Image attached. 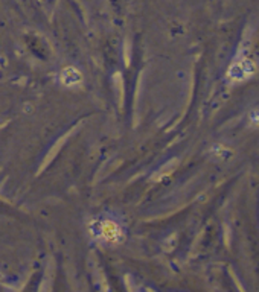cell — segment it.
<instances>
[{"label":"cell","instance_id":"6da1fadb","mask_svg":"<svg viewBox=\"0 0 259 292\" xmlns=\"http://www.w3.org/2000/svg\"><path fill=\"white\" fill-rule=\"evenodd\" d=\"M92 235L107 244H118L122 241V228L112 219H101L92 225Z\"/></svg>","mask_w":259,"mask_h":292},{"label":"cell","instance_id":"7a4b0ae2","mask_svg":"<svg viewBox=\"0 0 259 292\" xmlns=\"http://www.w3.org/2000/svg\"><path fill=\"white\" fill-rule=\"evenodd\" d=\"M253 67L248 63V60H242L239 61V66L236 63H233L232 69H230V76H233L235 79H244L251 73Z\"/></svg>","mask_w":259,"mask_h":292},{"label":"cell","instance_id":"3957f363","mask_svg":"<svg viewBox=\"0 0 259 292\" xmlns=\"http://www.w3.org/2000/svg\"><path fill=\"white\" fill-rule=\"evenodd\" d=\"M61 81H63L66 85L70 87V85H75V84H78V82L81 81V75H79V72L75 70L73 67H69V69H66V70L63 72Z\"/></svg>","mask_w":259,"mask_h":292}]
</instances>
